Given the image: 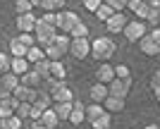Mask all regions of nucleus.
<instances>
[{"instance_id":"obj_42","label":"nucleus","mask_w":160,"mask_h":129,"mask_svg":"<svg viewBox=\"0 0 160 129\" xmlns=\"http://www.w3.org/2000/svg\"><path fill=\"white\" fill-rule=\"evenodd\" d=\"M17 38H19L27 48H33V46H36V36H33V34H19Z\"/></svg>"},{"instance_id":"obj_35","label":"nucleus","mask_w":160,"mask_h":129,"mask_svg":"<svg viewBox=\"0 0 160 129\" xmlns=\"http://www.w3.org/2000/svg\"><path fill=\"white\" fill-rule=\"evenodd\" d=\"M72 38H88V27L86 24H84V22H79V24H77V27L72 29Z\"/></svg>"},{"instance_id":"obj_37","label":"nucleus","mask_w":160,"mask_h":129,"mask_svg":"<svg viewBox=\"0 0 160 129\" xmlns=\"http://www.w3.org/2000/svg\"><path fill=\"white\" fill-rule=\"evenodd\" d=\"M10 69H12V57L5 55V53H0V74H7Z\"/></svg>"},{"instance_id":"obj_17","label":"nucleus","mask_w":160,"mask_h":129,"mask_svg":"<svg viewBox=\"0 0 160 129\" xmlns=\"http://www.w3.org/2000/svg\"><path fill=\"white\" fill-rule=\"evenodd\" d=\"M124 105H127V98H120V96H108L105 103H103V108L108 112H122Z\"/></svg>"},{"instance_id":"obj_24","label":"nucleus","mask_w":160,"mask_h":129,"mask_svg":"<svg viewBox=\"0 0 160 129\" xmlns=\"http://www.w3.org/2000/svg\"><path fill=\"white\" fill-rule=\"evenodd\" d=\"M50 77H53L55 82H65L67 79V67L62 65V60L50 62Z\"/></svg>"},{"instance_id":"obj_46","label":"nucleus","mask_w":160,"mask_h":129,"mask_svg":"<svg viewBox=\"0 0 160 129\" xmlns=\"http://www.w3.org/2000/svg\"><path fill=\"white\" fill-rule=\"evenodd\" d=\"M146 5H151V7H160V0H143Z\"/></svg>"},{"instance_id":"obj_11","label":"nucleus","mask_w":160,"mask_h":129,"mask_svg":"<svg viewBox=\"0 0 160 129\" xmlns=\"http://www.w3.org/2000/svg\"><path fill=\"white\" fill-rule=\"evenodd\" d=\"M14 24H17V29H19L22 34H33V29H36V24H38V19L33 17V12H29V14H19Z\"/></svg>"},{"instance_id":"obj_2","label":"nucleus","mask_w":160,"mask_h":129,"mask_svg":"<svg viewBox=\"0 0 160 129\" xmlns=\"http://www.w3.org/2000/svg\"><path fill=\"white\" fill-rule=\"evenodd\" d=\"M69 48H72V38L67 34H58V36H53L50 41L46 43V57L50 62H55V60H62L67 53H69Z\"/></svg>"},{"instance_id":"obj_12","label":"nucleus","mask_w":160,"mask_h":129,"mask_svg":"<svg viewBox=\"0 0 160 129\" xmlns=\"http://www.w3.org/2000/svg\"><path fill=\"white\" fill-rule=\"evenodd\" d=\"M139 50H141L143 55H148V57H155V55H160V46L153 41V36H151V34H146V36L139 41Z\"/></svg>"},{"instance_id":"obj_15","label":"nucleus","mask_w":160,"mask_h":129,"mask_svg":"<svg viewBox=\"0 0 160 129\" xmlns=\"http://www.w3.org/2000/svg\"><path fill=\"white\" fill-rule=\"evenodd\" d=\"M0 84H2V88L7 93H14L22 86V77H17L14 72H7V74H0Z\"/></svg>"},{"instance_id":"obj_28","label":"nucleus","mask_w":160,"mask_h":129,"mask_svg":"<svg viewBox=\"0 0 160 129\" xmlns=\"http://www.w3.org/2000/svg\"><path fill=\"white\" fill-rule=\"evenodd\" d=\"M41 122L46 124L48 129H55V127H58V124H60V117L55 115V110L50 108V110H46V112L41 115Z\"/></svg>"},{"instance_id":"obj_40","label":"nucleus","mask_w":160,"mask_h":129,"mask_svg":"<svg viewBox=\"0 0 160 129\" xmlns=\"http://www.w3.org/2000/svg\"><path fill=\"white\" fill-rule=\"evenodd\" d=\"M81 5H84V10H88V12H98V7L103 5V0H81Z\"/></svg>"},{"instance_id":"obj_21","label":"nucleus","mask_w":160,"mask_h":129,"mask_svg":"<svg viewBox=\"0 0 160 129\" xmlns=\"http://www.w3.org/2000/svg\"><path fill=\"white\" fill-rule=\"evenodd\" d=\"M84 120H86V108H84V103H74V110H72V115H69V124L79 127Z\"/></svg>"},{"instance_id":"obj_32","label":"nucleus","mask_w":160,"mask_h":129,"mask_svg":"<svg viewBox=\"0 0 160 129\" xmlns=\"http://www.w3.org/2000/svg\"><path fill=\"white\" fill-rule=\"evenodd\" d=\"M112 14H115V10H112L110 5H108V2H103V5L98 7V12H96V17H98V22H103V24H105V22L110 19Z\"/></svg>"},{"instance_id":"obj_19","label":"nucleus","mask_w":160,"mask_h":129,"mask_svg":"<svg viewBox=\"0 0 160 129\" xmlns=\"http://www.w3.org/2000/svg\"><path fill=\"white\" fill-rule=\"evenodd\" d=\"M33 72H36L46 84L53 82V77H50V60H48V57H46V60H41V62H36V65H33Z\"/></svg>"},{"instance_id":"obj_45","label":"nucleus","mask_w":160,"mask_h":129,"mask_svg":"<svg viewBox=\"0 0 160 129\" xmlns=\"http://www.w3.org/2000/svg\"><path fill=\"white\" fill-rule=\"evenodd\" d=\"M151 36H153V41L160 46V27H158V29H153V31H151Z\"/></svg>"},{"instance_id":"obj_23","label":"nucleus","mask_w":160,"mask_h":129,"mask_svg":"<svg viewBox=\"0 0 160 129\" xmlns=\"http://www.w3.org/2000/svg\"><path fill=\"white\" fill-rule=\"evenodd\" d=\"M55 115L60 117V122L65 120V122H69V115H72V110H74V101L72 103H55Z\"/></svg>"},{"instance_id":"obj_16","label":"nucleus","mask_w":160,"mask_h":129,"mask_svg":"<svg viewBox=\"0 0 160 129\" xmlns=\"http://www.w3.org/2000/svg\"><path fill=\"white\" fill-rule=\"evenodd\" d=\"M12 96H14L19 103H33L36 98H38V91H36V88H29V86H24V84H22V86L17 88Z\"/></svg>"},{"instance_id":"obj_6","label":"nucleus","mask_w":160,"mask_h":129,"mask_svg":"<svg viewBox=\"0 0 160 129\" xmlns=\"http://www.w3.org/2000/svg\"><path fill=\"white\" fill-rule=\"evenodd\" d=\"M122 34L127 36L129 43H139L143 36H146V22L141 19H134V22H127V27H124V31Z\"/></svg>"},{"instance_id":"obj_18","label":"nucleus","mask_w":160,"mask_h":129,"mask_svg":"<svg viewBox=\"0 0 160 129\" xmlns=\"http://www.w3.org/2000/svg\"><path fill=\"white\" fill-rule=\"evenodd\" d=\"M127 10H132L136 17H139L141 22H146V17H148V10H151V5H146L143 0H129V7Z\"/></svg>"},{"instance_id":"obj_36","label":"nucleus","mask_w":160,"mask_h":129,"mask_svg":"<svg viewBox=\"0 0 160 129\" xmlns=\"http://www.w3.org/2000/svg\"><path fill=\"white\" fill-rule=\"evenodd\" d=\"M93 124V129H110V124H112V117H110V112H105L103 117H98L96 122H91Z\"/></svg>"},{"instance_id":"obj_20","label":"nucleus","mask_w":160,"mask_h":129,"mask_svg":"<svg viewBox=\"0 0 160 129\" xmlns=\"http://www.w3.org/2000/svg\"><path fill=\"white\" fill-rule=\"evenodd\" d=\"M31 69V62L27 60V57H12V69L10 72H14L17 77H24Z\"/></svg>"},{"instance_id":"obj_43","label":"nucleus","mask_w":160,"mask_h":129,"mask_svg":"<svg viewBox=\"0 0 160 129\" xmlns=\"http://www.w3.org/2000/svg\"><path fill=\"white\" fill-rule=\"evenodd\" d=\"M151 88H160V69L153 72V77H151Z\"/></svg>"},{"instance_id":"obj_25","label":"nucleus","mask_w":160,"mask_h":129,"mask_svg":"<svg viewBox=\"0 0 160 129\" xmlns=\"http://www.w3.org/2000/svg\"><path fill=\"white\" fill-rule=\"evenodd\" d=\"M105 112H108V110L103 108L100 103H91V105L86 108V120H88V122H96V120H98V117H103Z\"/></svg>"},{"instance_id":"obj_13","label":"nucleus","mask_w":160,"mask_h":129,"mask_svg":"<svg viewBox=\"0 0 160 129\" xmlns=\"http://www.w3.org/2000/svg\"><path fill=\"white\" fill-rule=\"evenodd\" d=\"M110 96H120V98H127V93L132 91V79H115L110 84Z\"/></svg>"},{"instance_id":"obj_31","label":"nucleus","mask_w":160,"mask_h":129,"mask_svg":"<svg viewBox=\"0 0 160 129\" xmlns=\"http://www.w3.org/2000/svg\"><path fill=\"white\" fill-rule=\"evenodd\" d=\"M27 60L31 62V65H36V62H41V60H46V50H43V48H38V46L29 48V53H27Z\"/></svg>"},{"instance_id":"obj_34","label":"nucleus","mask_w":160,"mask_h":129,"mask_svg":"<svg viewBox=\"0 0 160 129\" xmlns=\"http://www.w3.org/2000/svg\"><path fill=\"white\" fill-rule=\"evenodd\" d=\"M31 110H33V103H19V108H17V117L31 122Z\"/></svg>"},{"instance_id":"obj_30","label":"nucleus","mask_w":160,"mask_h":129,"mask_svg":"<svg viewBox=\"0 0 160 129\" xmlns=\"http://www.w3.org/2000/svg\"><path fill=\"white\" fill-rule=\"evenodd\" d=\"M0 129H22V120L17 115L0 117Z\"/></svg>"},{"instance_id":"obj_8","label":"nucleus","mask_w":160,"mask_h":129,"mask_svg":"<svg viewBox=\"0 0 160 129\" xmlns=\"http://www.w3.org/2000/svg\"><path fill=\"white\" fill-rule=\"evenodd\" d=\"M115 79H117V74H115V67L110 65V62H100L98 67H96V82H98V84L110 86Z\"/></svg>"},{"instance_id":"obj_44","label":"nucleus","mask_w":160,"mask_h":129,"mask_svg":"<svg viewBox=\"0 0 160 129\" xmlns=\"http://www.w3.org/2000/svg\"><path fill=\"white\" fill-rule=\"evenodd\" d=\"M27 129H48V127L41 122V120H36V122H29V127H27Z\"/></svg>"},{"instance_id":"obj_29","label":"nucleus","mask_w":160,"mask_h":129,"mask_svg":"<svg viewBox=\"0 0 160 129\" xmlns=\"http://www.w3.org/2000/svg\"><path fill=\"white\" fill-rule=\"evenodd\" d=\"M41 7H43L46 12L58 14V12H62V10H65V0H43V2H41Z\"/></svg>"},{"instance_id":"obj_47","label":"nucleus","mask_w":160,"mask_h":129,"mask_svg":"<svg viewBox=\"0 0 160 129\" xmlns=\"http://www.w3.org/2000/svg\"><path fill=\"white\" fill-rule=\"evenodd\" d=\"M143 129H160V127H158V124H146Z\"/></svg>"},{"instance_id":"obj_38","label":"nucleus","mask_w":160,"mask_h":129,"mask_svg":"<svg viewBox=\"0 0 160 129\" xmlns=\"http://www.w3.org/2000/svg\"><path fill=\"white\" fill-rule=\"evenodd\" d=\"M158 17H160V7H151V10H148V17H146V24L158 29Z\"/></svg>"},{"instance_id":"obj_48","label":"nucleus","mask_w":160,"mask_h":129,"mask_svg":"<svg viewBox=\"0 0 160 129\" xmlns=\"http://www.w3.org/2000/svg\"><path fill=\"white\" fill-rule=\"evenodd\" d=\"M29 2H31V5L36 7V5H41V2H43V0H29Z\"/></svg>"},{"instance_id":"obj_7","label":"nucleus","mask_w":160,"mask_h":129,"mask_svg":"<svg viewBox=\"0 0 160 129\" xmlns=\"http://www.w3.org/2000/svg\"><path fill=\"white\" fill-rule=\"evenodd\" d=\"M69 55H72L74 60H88V55H91V43H88V38H72Z\"/></svg>"},{"instance_id":"obj_4","label":"nucleus","mask_w":160,"mask_h":129,"mask_svg":"<svg viewBox=\"0 0 160 129\" xmlns=\"http://www.w3.org/2000/svg\"><path fill=\"white\" fill-rule=\"evenodd\" d=\"M48 93H50V98H53L55 103H72L74 93H72V88L67 86V82H50L48 84Z\"/></svg>"},{"instance_id":"obj_1","label":"nucleus","mask_w":160,"mask_h":129,"mask_svg":"<svg viewBox=\"0 0 160 129\" xmlns=\"http://www.w3.org/2000/svg\"><path fill=\"white\" fill-rule=\"evenodd\" d=\"M33 36H36V41H38L41 46L46 48V43L50 41L53 36H58V14H53V12L43 14L38 19V24H36V29H33Z\"/></svg>"},{"instance_id":"obj_27","label":"nucleus","mask_w":160,"mask_h":129,"mask_svg":"<svg viewBox=\"0 0 160 129\" xmlns=\"http://www.w3.org/2000/svg\"><path fill=\"white\" fill-rule=\"evenodd\" d=\"M50 101H53V98H50L48 91H38V98L33 101V105H36L41 112H46V110H50Z\"/></svg>"},{"instance_id":"obj_39","label":"nucleus","mask_w":160,"mask_h":129,"mask_svg":"<svg viewBox=\"0 0 160 129\" xmlns=\"http://www.w3.org/2000/svg\"><path fill=\"white\" fill-rule=\"evenodd\" d=\"M105 2L112 7L115 12H124V10L129 7V0H105Z\"/></svg>"},{"instance_id":"obj_9","label":"nucleus","mask_w":160,"mask_h":129,"mask_svg":"<svg viewBox=\"0 0 160 129\" xmlns=\"http://www.w3.org/2000/svg\"><path fill=\"white\" fill-rule=\"evenodd\" d=\"M127 12H115L110 19L105 22V29H108V34H122L124 31V27H127Z\"/></svg>"},{"instance_id":"obj_49","label":"nucleus","mask_w":160,"mask_h":129,"mask_svg":"<svg viewBox=\"0 0 160 129\" xmlns=\"http://www.w3.org/2000/svg\"><path fill=\"white\" fill-rule=\"evenodd\" d=\"M2 93H5V88H2V84H0V98H2Z\"/></svg>"},{"instance_id":"obj_22","label":"nucleus","mask_w":160,"mask_h":129,"mask_svg":"<svg viewBox=\"0 0 160 129\" xmlns=\"http://www.w3.org/2000/svg\"><path fill=\"white\" fill-rule=\"evenodd\" d=\"M22 84H24V86H29V88H36V91H41V84H43V79H41V77L33 72V67H31L27 74L22 77Z\"/></svg>"},{"instance_id":"obj_41","label":"nucleus","mask_w":160,"mask_h":129,"mask_svg":"<svg viewBox=\"0 0 160 129\" xmlns=\"http://www.w3.org/2000/svg\"><path fill=\"white\" fill-rule=\"evenodd\" d=\"M115 74H117V79H132V69H129L127 65H117V67H115Z\"/></svg>"},{"instance_id":"obj_10","label":"nucleus","mask_w":160,"mask_h":129,"mask_svg":"<svg viewBox=\"0 0 160 129\" xmlns=\"http://www.w3.org/2000/svg\"><path fill=\"white\" fill-rule=\"evenodd\" d=\"M17 108H19V101L14 98L12 93H2L0 98V117H7V115H17Z\"/></svg>"},{"instance_id":"obj_5","label":"nucleus","mask_w":160,"mask_h":129,"mask_svg":"<svg viewBox=\"0 0 160 129\" xmlns=\"http://www.w3.org/2000/svg\"><path fill=\"white\" fill-rule=\"evenodd\" d=\"M79 14L74 12V10H62V12H58V31L60 34H72V29L79 24Z\"/></svg>"},{"instance_id":"obj_26","label":"nucleus","mask_w":160,"mask_h":129,"mask_svg":"<svg viewBox=\"0 0 160 129\" xmlns=\"http://www.w3.org/2000/svg\"><path fill=\"white\" fill-rule=\"evenodd\" d=\"M10 53H12V57H27L29 48L24 46L19 38H12V41H10Z\"/></svg>"},{"instance_id":"obj_33","label":"nucleus","mask_w":160,"mask_h":129,"mask_svg":"<svg viewBox=\"0 0 160 129\" xmlns=\"http://www.w3.org/2000/svg\"><path fill=\"white\" fill-rule=\"evenodd\" d=\"M14 12H17V17L19 14H29V12H33V5L29 0H14Z\"/></svg>"},{"instance_id":"obj_14","label":"nucleus","mask_w":160,"mask_h":129,"mask_svg":"<svg viewBox=\"0 0 160 129\" xmlns=\"http://www.w3.org/2000/svg\"><path fill=\"white\" fill-rule=\"evenodd\" d=\"M108 96H110V88H108L105 84H98V82H96L93 86L88 88V98H91L93 103H100V105H103Z\"/></svg>"},{"instance_id":"obj_3","label":"nucleus","mask_w":160,"mask_h":129,"mask_svg":"<svg viewBox=\"0 0 160 129\" xmlns=\"http://www.w3.org/2000/svg\"><path fill=\"white\" fill-rule=\"evenodd\" d=\"M115 50H117V46H115L112 38H108V36H98L96 41H91V57L98 62H108L112 60Z\"/></svg>"},{"instance_id":"obj_50","label":"nucleus","mask_w":160,"mask_h":129,"mask_svg":"<svg viewBox=\"0 0 160 129\" xmlns=\"http://www.w3.org/2000/svg\"><path fill=\"white\" fill-rule=\"evenodd\" d=\"M158 27H160V17H158Z\"/></svg>"}]
</instances>
